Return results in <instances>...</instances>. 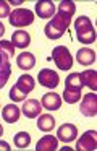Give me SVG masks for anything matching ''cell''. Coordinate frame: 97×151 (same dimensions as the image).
Listing matches in <instances>:
<instances>
[{
  "instance_id": "1",
  "label": "cell",
  "mask_w": 97,
  "mask_h": 151,
  "mask_svg": "<svg viewBox=\"0 0 97 151\" xmlns=\"http://www.w3.org/2000/svg\"><path fill=\"white\" fill-rule=\"evenodd\" d=\"M70 24H71V17L60 13V12H55L52 20L44 26V33L48 39H60Z\"/></svg>"
},
{
  "instance_id": "2",
  "label": "cell",
  "mask_w": 97,
  "mask_h": 151,
  "mask_svg": "<svg viewBox=\"0 0 97 151\" xmlns=\"http://www.w3.org/2000/svg\"><path fill=\"white\" fill-rule=\"evenodd\" d=\"M74 31H76V37L81 44H92L96 41V29L92 26L91 18L78 17L74 21Z\"/></svg>"
},
{
  "instance_id": "3",
  "label": "cell",
  "mask_w": 97,
  "mask_h": 151,
  "mask_svg": "<svg viewBox=\"0 0 97 151\" xmlns=\"http://www.w3.org/2000/svg\"><path fill=\"white\" fill-rule=\"evenodd\" d=\"M10 24L15 28H23V26H29L34 21V13L28 8H16V10L10 12Z\"/></svg>"
},
{
  "instance_id": "4",
  "label": "cell",
  "mask_w": 97,
  "mask_h": 151,
  "mask_svg": "<svg viewBox=\"0 0 97 151\" xmlns=\"http://www.w3.org/2000/svg\"><path fill=\"white\" fill-rule=\"evenodd\" d=\"M52 59H53L55 65L60 70H70L73 65V57H71L70 50L65 46H57L52 50Z\"/></svg>"
},
{
  "instance_id": "5",
  "label": "cell",
  "mask_w": 97,
  "mask_h": 151,
  "mask_svg": "<svg viewBox=\"0 0 97 151\" xmlns=\"http://www.w3.org/2000/svg\"><path fill=\"white\" fill-rule=\"evenodd\" d=\"M97 148V132L87 130L76 141V151H94Z\"/></svg>"
},
{
  "instance_id": "6",
  "label": "cell",
  "mask_w": 97,
  "mask_h": 151,
  "mask_svg": "<svg viewBox=\"0 0 97 151\" xmlns=\"http://www.w3.org/2000/svg\"><path fill=\"white\" fill-rule=\"evenodd\" d=\"M37 80H39V85L45 86V88H48V89L57 88L58 83H60L58 73L53 72V70H50V68H42L37 75Z\"/></svg>"
},
{
  "instance_id": "7",
  "label": "cell",
  "mask_w": 97,
  "mask_h": 151,
  "mask_svg": "<svg viewBox=\"0 0 97 151\" xmlns=\"http://www.w3.org/2000/svg\"><path fill=\"white\" fill-rule=\"evenodd\" d=\"M79 111L86 117H96L97 114V96L96 93H87L83 98V102L79 106Z\"/></svg>"
},
{
  "instance_id": "8",
  "label": "cell",
  "mask_w": 97,
  "mask_h": 151,
  "mask_svg": "<svg viewBox=\"0 0 97 151\" xmlns=\"http://www.w3.org/2000/svg\"><path fill=\"white\" fill-rule=\"evenodd\" d=\"M11 76V63H10V57L5 52L0 50V89L6 85L8 78Z\"/></svg>"
},
{
  "instance_id": "9",
  "label": "cell",
  "mask_w": 97,
  "mask_h": 151,
  "mask_svg": "<svg viewBox=\"0 0 97 151\" xmlns=\"http://www.w3.org/2000/svg\"><path fill=\"white\" fill-rule=\"evenodd\" d=\"M78 135V128L74 127L73 124H63L60 125V128L57 130V138L63 143H70V141L76 140Z\"/></svg>"
},
{
  "instance_id": "10",
  "label": "cell",
  "mask_w": 97,
  "mask_h": 151,
  "mask_svg": "<svg viewBox=\"0 0 97 151\" xmlns=\"http://www.w3.org/2000/svg\"><path fill=\"white\" fill-rule=\"evenodd\" d=\"M55 12H57V8H55L53 2H50V0H39L36 4V13H37L39 18H44V20L52 18L55 15Z\"/></svg>"
},
{
  "instance_id": "11",
  "label": "cell",
  "mask_w": 97,
  "mask_h": 151,
  "mask_svg": "<svg viewBox=\"0 0 97 151\" xmlns=\"http://www.w3.org/2000/svg\"><path fill=\"white\" fill-rule=\"evenodd\" d=\"M23 114L26 115L28 119H36L41 115V111H42V106L39 104L37 99H28L26 102H23Z\"/></svg>"
},
{
  "instance_id": "12",
  "label": "cell",
  "mask_w": 97,
  "mask_h": 151,
  "mask_svg": "<svg viewBox=\"0 0 97 151\" xmlns=\"http://www.w3.org/2000/svg\"><path fill=\"white\" fill-rule=\"evenodd\" d=\"M42 107L47 109V111H58L61 107V98L57 93H47V94L42 96Z\"/></svg>"
},
{
  "instance_id": "13",
  "label": "cell",
  "mask_w": 97,
  "mask_h": 151,
  "mask_svg": "<svg viewBox=\"0 0 97 151\" xmlns=\"http://www.w3.org/2000/svg\"><path fill=\"white\" fill-rule=\"evenodd\" d=\"M76 60H78V63H81V65H84V67L91 65V63L96 62V50L89 49V47L78 49V52H76Z\"/></svg>"
},
{
  "instance_id": "14",
  "label": "cell",
  "mask_w": 97,
  "mask_h": 151,
  "mask_svg": "<svg viewBox=\"0 0 97 151\" xmlns=\"http://www.w3.org/2000/svg\"><path fill=\"white\" fill-rule=\"evenodd\" d=\"M11 44L15 47H18V49H26V47L31 44V36H29L26 31L18 29V31H15L13 36H11Z\"/></svg>"
},
{
  "instance_id": "15",
  "label": "cell",
  "mask_w": 97,
  "mask_h": 151,
  "mask_svg": "<svg viewBox=\"0 0 97 151\" xmlns=\"http://www.w3.org/2000/svg\"><path fill=\"white\" fill-rule=\"evenodd\" d=\"M57 146H58L57 138L52 137V135H44V137L37 141L36 150L37 151H53V150H57Z\"/></svg>"
},
{
  "instance_id": "16",
  "label": "cell",
  "mask_w": 97,
  "mask_h": 151,
  "mask_svg": "<svg viewBox=\"0 0 97 151\" xmlns=\"http://www.w3.org/2000/svg\"><path fill=\"white\" fill-rule=\"evenodd\" d=\"M19 107L18 106H15V104H8V106H5V107L2 109V117H3V120L6 122V124H15V122H18V119H19Z\"/></svg>"
},
{
  "instance_id": "17",
  "label": "cell",
  "mask_w": 97,
  "mask_h": 151,
  "mask_svg": "<svg viewBox=\"0 0 97 151\" xmlns=\"http://www.w3.org/2000/svg\"><path fill=\"white\" fill-rule=\"evenodd\" d=\"M16 88L19 89L21 93H24L26 96L29 94V93L34 89V86H36V81H34V78H32L31 75H21L18 78V81H16Z\"/></svg>"
},
{
  "instance_id": "18",
  "label": "cell",
  "mask_w": 97,
  "mask_h": 151,
  "mask_svg": "<svg viewBox=\"0 0 97 151\" xmlns=\"http://www.w3.org/2000/svg\"><path fill=\"white\" fill-rule=\"evenodd\" d=\"M79 78L83 86H87L89 89H97V72L96 70H84L79 73Z\"/></svg>"
},
{
  "instance_id": "19",
  "label": "cell",
  "mask_w": 97,
  "mask_h": 151,
  "mask_svg": "<svg viewBox=\"0 0 97 151\" xmlns=\"http://www.w3.org/2000/svg\"><path fill=\"white\" fill-rule=\"evenodd\" d=\"M16 63L21 70H31L36 65V57L31 52H21L16 57Z\"/></svg>"
},
{
  "instance_id": "20",
  "label": "cell",
  "mask_w": 97,
  "mask_h": 151,
  "mask_svg": "<svg viewBox=\"0 0 97 151\" xmlns=\"http://www.w3.org/2000/svg\"><path fill=\"white\" fill-rule=\"evenodd\" d=\"M65 89H73V91H81L83 89V83H81L79 73H70L65 81Z\"/></svg>"
},
{
  "instance_id": "21",
  "label": "cell",
  "mask_w": 97,
  "mask_h": 151,
  "mask_svg": "<svg viewBox=\"0 0 97 151\" xmlns=\"http://www.w3.org/2000/svg\"><path fill=\"white\" fill-rule=\"evenodd\" d=\"M53 127H55V119L52 117L50 114L39 115V120H37V128H39V130H42V132H50Z\"/></svg>"
},
{
  "instance_id": "22",
  "label": "cell",
  "mask_w": 97,
  "mask_h": 151,
  "mask_svg": "<svg viewBox=\"0 0 97 151\" xmlns=\"http://www.w3.org/2000/svg\"><path fill=\"white\" fill-rule=\"evenodd\" d=\"M57 12L65 13V15H68V17H73L74 12H76V5H74V2H71V0H63V2L58 4Z\"/></svg>"
},
{
  "instance_id": "23",
  "label": "cell",
  "mask_w": 97,
  "mask_h": 151,
  "mask_svg": "<svg viewBox=\"0 0 97 151\" xmlns=\"http://www.w3.org/2000/svg\"><path fill=\"white\" fill-rule=\"evenodd\" d=\"M31 143V135L28 132H19L15 135V146L16 148H28Z\"/></svg>"
},
{
  "instance_id": "24",
  "label": "cell",
  "mask_w": 97,
  "mask_h": 151,
  "mask_svg": "<svg viewBox=\"0 0 97 151\" xmlns=\"http://www.w3.org/2000/svg\"><path fill=\"white\" fill-rule=\"evenodd\" d=\"M10 99H11L13 102H23L26 99V94L19 91L16 86H13V88L10 89Z\"/></svg>"
},
{
  "instance_id": "25",
  "label": "cell",
  "mask_w": 97,
  "mask_h": 151,
  "mask_svg": "<svg viewBox=\"0 0 97 151\" xmlns=\"http://www.w3.org/2000/svg\"><path fill=\"white\" fill-rule=\"evenodd\" d=\"M0 50L5 52L8 57L15 55V46L11 44V41H0Z\"/></svg>"
},
{
  "instance_id": "26",
  "label": "cell",
  "mask_w": 97,
  "mask_h": 151,
  "mask_svg": "<svg viewBox=\"0 0 97 151\" xmlns=\"http://www.w3.org/2000/svg\"><path fill=\"white\" fill-rule=\"evenodd\" d=\"M10 17V7L5 0H0V18Z\"/></svg>"
},
{
  "instance_id": "27",
  "label": "cell",
  "mask_w": 97,
  "mask_h": 151,
  "mask_svg": "<svg viewBox=\"0 0 97 151\" xmlns=\"http://www.w3.org/2000/svg\"><path fill=\"white\" fill-rule=\"evenodd\" d=\"M0 150H3V151H10L11 150V146H10L6 141H0Z\"/></svg>"
},
{
  "instance_id": "28",
  "label": "cell",
  "mask_w": 97,
  "mask_h": 151,
  "mask_svg": "<svg viewBox=\"0 0 97 151\" xmlns=\"http://www.w3.org/2000/svg\"><path fill=\"white\" fill-rule=\"evenodd\" d=\"M10 4H11L13 7H18V5H21L23 2H21V0H10Z\"/></svg>"
},
{
  "instance_id": "29",
  "label": "cell",
  "mask_w": 97,
  "mask_h": 151,
  "mask_svg": "<svg viewBox=\"0 0 97 151\" xmlns=\"http://www.w3.org/2000/svg\"><path fill=\"white\" fill-rule=\"evenodd\" d=\"M3 34H5V26H3V24H2V21H0V37H2Z\"/></svg>"
},
{
  "instance_id": "30",
  "label": "cell",
  "mask_w": 97,
  "mask_h": 151,
  "mask_svg": "<svg viewBox=\"0 0 97 151\" xmlns=\"http://www.w3.org/2000/svg\"><path fill=\"white\" fill-rule=\"evenodd\" d=\"M61 151H71V148L70 146H63V148H61Z\"/></svg>"
},
{
  "instance_id": "31",
  "label": "cell",
  "mask_w": 97,
  "mask_h": 151,
  "mask_svg": "<svg viewBox=\"0 0 97 151\" xmlns=\"http://www.w3.org/2000/svg\"><path fill=\"white\" fill-rule=\"evenodd\" d=\"M3 135V127H2V124H0V137Z\"/></svg>"
}]
</instances>
